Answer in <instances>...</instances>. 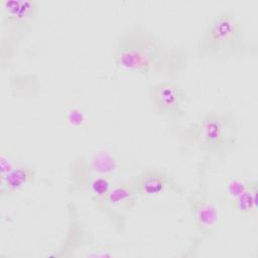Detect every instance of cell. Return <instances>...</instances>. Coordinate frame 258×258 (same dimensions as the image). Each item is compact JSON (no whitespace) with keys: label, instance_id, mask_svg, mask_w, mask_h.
Instances as JSON below:
<instances>
[{"label":"cell","instance_id":"cell-1","mask_svg":"<svg viewBox=\"0 0 258 258\" xmlns=\"http://www.w3.org/2000/svg\"><path fill=\"white\" fill-rule=\"evenodd\" d=\"M159 38L142 25H134L123 31L113 48L112 58L117 72L128 77L148 76L154 72L178 70L174 61L182 63V57L175 58Z\"/></svg>","mask_w":258,"mask_h":258},{"label":"cell","instance_id":"cell-2","mask_svg":"<svg viewBox=\"0 0 258 258\" xmlns=\"http://www.w3.org/2000/svg\"><path fill=\"white\" fill-rule=\"evenodd\" d=\"M247 48L245 24L233 11H222L211 18L197 43L201 58L225 60L241 54Z\"/></svg>","mask_w":258,"mask_h":258},{"label":"cell","instance_id":"cell-3","mask_svg":"<svg viewBox=\"0 0 258 258\" xmlns=\"http://www.w3.org/2000/svg\"><path fill=\"white\" fill-rule=\"evenodd\" d=\"M187 137L199 150L222 154L233 150L239 141V127L232 112L210 111L187 128Z\"/></svg>","mask_w":258,"mask_h":258},{"label":"cell","instance_id":"cell-4","mask_svg":"<svg viewBox=\"0 0 258 258\" xmlns=\"http://www.w3.org/2000/svg\"><path fill=\"white\" fill-rule=\"evenodd\" d=\"M125 168V161L114 149L109 147L91 149L70 162L68 191L79 192L85 180L94 175L121 180Z\"/></svg>","mask_w":258,"mask_h":258},{"label":"cell","instance_id":"cell-5","mask_svg":"<svg viewBox=\"0 0 258 258\" xmlns=\"http://www.w3.org/2000/svg\"><path fill=\"white\" fill-rule=\"evenodd\" d=\"M187 200L199 233L204 237L214 235L225 220V210L221 201L203 191L191 192Z\"/></svg>","mask_w":258,"mask_h":258},{"label":"cell","instance_id":"cell-6","mask_svg":"<svg viewBox=\"0 0 258 258\" xmlns=\"http://www.w3.org/2000/svg\"><path fill=\"white\" fill-rule=\"evenodd\" d=\"M149 99L153 110L164 118L178 120L184 116L186 93L174 81H160L151 86Z\"/></svg>","mask_w":258,"mask_h":258},{"label":"cell","instance_id":"cell-7","mask_svg":"<svg viewBox=\"0 0 258 258\" xmlns=\"http://www.w3.org/2000/svg\"><path fill=\"white\" fill-rule=\"evenodd\" d=\"M38 14L35 0H1L0 17L4 32L21 37L31 27Z\"/></svg>","mask_w":258,"mask_h":258},{"label":"cell","instance_id":"cell-8","mask_svg":"<svg viewBox=\"0 0 258 258\" xmlns=\"http://www.w3.org/2000/svg\"><path fill=\"white\" fill-rule=\"evenodd\" d=\"M137 199L138 194L132 181L121 179L113 184L99 211L106 214L115 227L124 226L125 215L135 207Z\"/></svg>","mask_w":258,"mask_h":258},{"label":"cell","instance_id":"cell-9","mask_svg":"<svg viewBox=\"0 0 258 258\" xmlns=\"http://www.w3.org/2000/svg\"><path fill=\"white\" fill-rule=\"evenodd\" d=\"M138 196L153 197L166 191H180L174 178L162 167H146L131 179Z\"/></svg>","mask_w":258,"mask_h":258},{"label":"cell","instance_id":"cell-10","mask_svg":"<svg viewBox=\"0 0 258 258\" xmlns=\"http://www.w3.org/2000/svg\"><path fill=\"white\" fill-rule=\"evenodd\" d=\"M35 176L36 169L32 164L19 161L5 175L0 176L1 199L21 194L33 183Z\"/></svg>","mask_w":258,"mask_h":258},{"label":"cell","instance_id":"cell-11","mask_svg":"<svg viewBox=\"0 0 258 258\" xmlns=\"http://www.w3.org/2000/svg\"><path fill=\"white\" fill-rule=\"evenodd\" d=\"M69 213V226L67 235L62 244L59 246L57 251L52 256H71L72 251H77L79 247H83L90 244L92 237L86 231L85 226L80 220L79 213L73 204L68 205Z\"/></svg>","mask_w":258,"mask_h":258},{"label":"cell","instance_id":"cell-12","mask_svg":"<svg viewBox=\"0 0 258 258\" xmlns=\"http://www.w3.org/2000/svg\"><path fill=\"white\" fill-rule=\"evenodd\" d=\"M118 181L104 175H94L85 180L80 188L81 194H88L96 208L100 210L104 200L110 191L113 184Z\"/></svg>","mask_w":258,"mask_h":258},{"label":"cell","instance_id":"cell-13","mask_svg":"<svg viewBox=\"0 0 258 258\" xmlns=\"http://www.w3.org/2000/svg\"><path fill=\"white\" fill-rule=\"evenodd\" d=\"M228 205L233 211L241 215L255 213L258 205V180L252 179L248 187Z\"/></svg>","mask_w":258,"mask_h":258},{"label":"cell","instance_id":"cell-14","mask_svg":"<svg viewBox=\"0 0 258 258\" xmlns=\"http://www.w3.org/2000/svg\"><path fill=\"white\" fill-rule=\"evenodd\" d=\"M90 120L91 117L89 112L79 105L69 106L63 114L64 125L68 128H84L90 123Z\"/></svg>","mask_w":258,"mask_h":258},{"label":"cell","instance_id":"cell-15","mask_svg":"<svg viewBox=\"0 0 258 258\" xmlns=\"http://www.w3.org/2000/svg\"><path fill=\"white\" fill-rule=\"evenodd\" d=\"M252 179H247L244 177H231L226 182V203L230 204L233 200H235L241 192H243L248 185L250 184Z\"/></svg>","mask_w":258,"mask_h":258},{"label":"cell","instance_id":"cell-16","mask_svg":"<svg viewBox=\"0 0 258 258\" xmlns=\"http://www.w3.org/2000/svg\"><path fill=\"white\" fill-rule=\"evenodd\" d=\"M20 160L17 159L8 149L2 148L0 151V176L5 175L10 171Z\"/></svg>","mask_w":258,"mask_h":258},{"label":"cell","instance_id":"cell-17","mask_svg":"<svg viewBox=\"0 0 258 258\" xmlns=\"http://www.w3.org/2000/svg\"><path fill=\"white\" fill-rule=\"evenodd\" d=\"M86 253L82 254L83 256H112L113 255V247L111 245H98L92 246L88 250H85Z\"/></svg>","mask_w":258,"mask_h":258}]
</instances>
